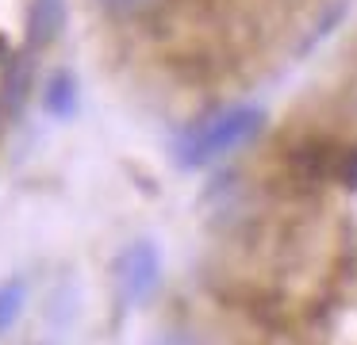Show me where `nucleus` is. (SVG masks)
<instances>
[{"instance_id":"obj_1","label":"nucleus","mask_w":357,"mask_h":345,"mask_svg":"<svg viewBox=\"0 0 357 345\" xmlns=\"http://www.w3.org/2000/svg\"><path fill=\"white\" fill-rule=\"evenodd\" d=\"M265 127V112L254 104H231L219 112L196 119L192 127L181 130V138L173 142V161L181 169H204L211 161L227 158V153L242 150L246 142H254Z\"/></svg>"},{"instance_id":"obj_2","label":"nucleus","mask_w":357,"mask_h":345,"mask_svg":"<svg viewBox=\"0 0 357 345\" xmlns=\"http://www.w3.org/2000/svg\"><path fill=\"white\" fill-rule=\"evenodd\" d=\"M112 284H116V296L127 307L146 303L162 284V253H158V245L139 238L127 250H119L116 265H112Z\"/></svg>"},{"instance_id":"obj_3","label":"nucleus","mask_w":357,"mask_h":345,"mask_svg":"<svg viewBox=\"0 0 357 345\" xmlns=\"http://www.w3.org/2000/svg\"><path fill=\"white\" fill-rule=\"evenodd\" d=\"M66 27V0H31V15H27V43L35 50L50 46L58 31Z\"/></svg>"},{"instance_id":"obj_4","label":"nucleus","mask_w":357,"mask_h":345,"mask_svg":"<svg viewBox=\"0 0 357 345\" xmlns=\"http://www.w3.org/2000/svg\"><path fill=\"white\" fill-rule=\"evenodd\" d=\"M43 107H47V115H54V119H73V112H77V81H73V73L58 69V73L50 77L47 89H43Z\"/></svg>"},{"instance_id":"obj_5","label":"nucleus","mask_w":357,"mask_h":345,"mask_svg":"<svg viewBox=\"0 0 357 345\" xmlns=\"http://www.w3.org/2000/svg\"><path fill=\"white\" fill-rule=\"evenodd\" d=\"M27 307V284L24 276H8V280H0V334H8L12 326L20 322Z\"/></svg>"},{"instance_id":"obj_6","label":"nucleus","mask_w":357,"mask_h":345,"mask_svg":"<svg viewBox=\"0 0 357 345\" xmlns=\"http://www.w3.org/2000/svg\"><path fill=\"white\" fill-rule=\"evenodd\" d=\"M112 20H146V15L162 12L169 0H96Z\"/></svg>"},{"instance_id":"obj_7","label":"nucleus","mask_w":357,"mask_h":345,"mask_svg":"<svg viewBox=\"0 0 357 345\" xmlns=\"http://www.w3.org/2000/svg\"><path fill=\"white\" fill-rule=\"evenodd\" d=\"M27 100V69L24 66H12L8 69V81L0 89V112L4 115H16Z\"/></svg>"},{"instance_id":"obj_8","label":"nucleus","mask_w":357,"mask_h":345,"mask_svg":"<svg viewBox=\"0 0 357 345\" xmlns=\"http://www.w3.org/2000/svg\"><path fill=\"white\" fill-rule=\"evenodd\" d=\"M154 345H196V337L185 334V330H169V334H162Z\"/></svg>"}]
</instances>
